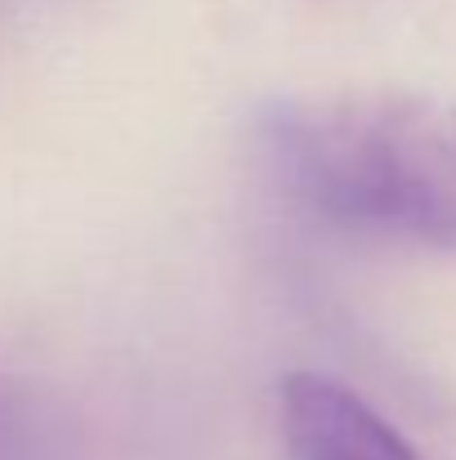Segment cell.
<instances>
[{"mask_svg":"<svg viewBox=\"0 0 456 460\" xmlns=\"http://www.w3.org/2000/svg\"><path fill=\"white\" fill-rule=\"evenodd\" d=\"M260 156L308 215L456 251V103L421 94H304L273 103Z\"/></svg>","mask_w":456,"mask_h":460,"instance_id":"obj_1","label":"cell"},{"mask_svg":"<svg viewBox=\"0 0 456 460\" xmlns=\"http://www.w3.org/2000/svg\"><path fill=\"white\" fill-rule=\"evenodd\" d=\"M278 425L291 460H421L367 398L317 371L278 385Z\"/></svg>","mask_w":456,"mask_h":460,"instance_id":"obj_2","label":"cell"},{"mask_svg":"<svg viewBox=\"0 0 456 460\" xmlns=\"http://www.w3.org/2000/svg\"><path fill=\"white\" fill-rule=\"evenodd\" d=\"M0 460H58V434L45 402L0 371Z\"/></svg>","mask_w":456,"mask_h":460,"instance_id":"obj_3","label":"cell"}]
</instances>
